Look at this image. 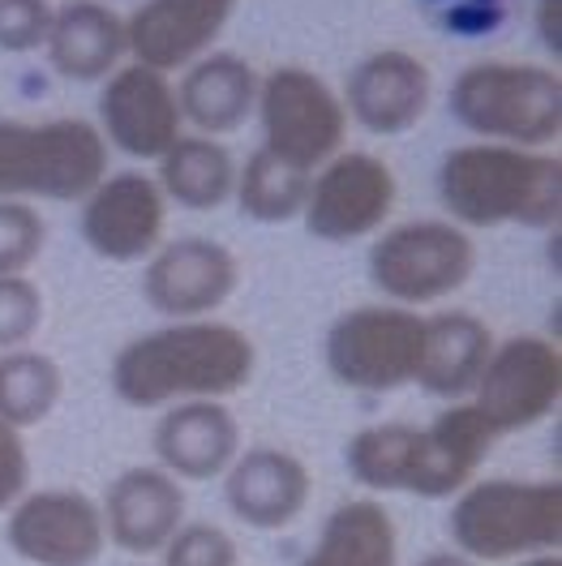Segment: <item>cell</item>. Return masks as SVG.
Instances as JSON below:
<instances>
[{"mask_svg": "<svg viewBox=\"0 0 562 566\" xmlns=\"http://www.w3.org/2000/svg\"><path fill=\"white\" fill-rule=\"evenodd\" d=\"M253 365L258 353L241 326L215 318L168 322L129 339L112 360L107 382L129 408H173L189 399L223 403L249 387Z\"/></svg>", "mask_w": 562, "mask_h": 566, "instance_id": "1", "label": "cell"}, {"mask_svg": "<svg viewBox=\"0 0 562 566\" xmlns=\"http://www.w3.org/2000/svg\"><path fill=\"white\" fill-rule=\"evenodd\" d=\"M438 198L456 228H559L562 159L498 142L456 146L438 164Z\"/></svg>", "mask_w": 562, "mask_h": 566, "instance_id": "2", "label": "cell"}, {"mask_svg": "<svg viewBox=\"0 0 562 566\" xmlns=\"http://www.w3.org/2000/svg\"><path fill=\"white\" fill-rule=\"evenodd\" d=\"M447 532L456 554L486 563H520L532 554H559L562 485L559 481H472L456 494Z\"/></svg>", "mask_w": 562, "mask_h": 566, "instance_id": "3", "label": "cell"}, {"mask_svg": "<svg viewBox=\"0 0 562 566\" xmlns=\"http://www.w3.org/2000/svg\"><path fill=\"white\" fill-rule=\"evenodd\" d=\"M447 107L481 142L541 150L562 134V77L524 61H477L459 70Z\"/></svg>", "mask_w": 562, "mask_h": 566, "instance_id": "4", "label": "cell"}, {"mask_svg": "<svg viewBox=\"0 0 562 566\" xmlns=\"http://www.w3.org/2000/svg\"><path fill=\"white\" fill-rule=\"evenodd\" d=\"M104 177L107 142L91 120H0V202H82Z\"/></svg>", "mask_w": 562, "mask_h": 566, "instance_id": "5", "label": "cell"}, {"mask_svg": "<svg viewBox=\"0 0 562 566\" xmlns=\"http://www.w3.org/2000/svg\"><path fill=\"white\" fill-rule=\"evenodd\" d=\"M477 271V241L451 219H413L370 245V283L391 305L417 310L459 292Z\"/></svg>", "mask_w": 562, "mask_h": 566, "instance_id": "6", "label": "cell"}, {"mask_svg": "<svg viewBox=\"0 0 562 566\" xmlns=\"http://www.w3.org/2000/svg\"><path fill=\"white\" fill-rule=\"evenodd\" d=\"M425 344V318L404 305H361L331 322L326 331V369L340 387L365 395L417 382Z\"/></svg>", "mask_w": 562, "mask_h": 566, "instance_id": "7", "label": "cell"}, {"mask_svg": "<svg viewBox=\"0 0 562 566\" xmlns=\"http://www.w3.org/2000/svg\"><path fill=\"white\" fill-rule=\"evenodd\" d=\"M258 120H262V150L314 177L326 159L344 150L348 112L340 95L301 65H280L258 77Z\"/></svg>", "mask_w": 562, "mask_h": 566, "instance_id": "8", "label": "cell"}, {"mask_svg": "<svg viewBox=\"0 0 562 566\" xmlns=\"http://www.w3.org/2000/svg\"><path fill=\"white\" fill-rule=\"evenodd\" d=\"M395 207V172L378 155L340 150L310 177L305 193V232L322 245H352L374 237Z\"/></svg>", "mask_w": 562, "mask_h": 566, "instance_id": "9", "label": "cell"}, {"mask_svg": "<svg viewBox=\"0 0 562 566\" xmlns=\"http://www.w3.org/2000/svg\"><path fill=\"white\" fill-rule=\"evenodd\" d=\"M562 399V353L541 335H516L493 344L472 390V408L486 417L493 438L520 433L545 421Z\"/></svg>", "mask_w": 562, "mask_h": 566, "instance_id": "10", "label": "cell"}, {"mask_svg": "<svg viewBox=\"0 0 562 566\" xmlns=\"http://www.w3.org/2000/svg\"><path fill=\"white\" fill-rule=\"evenodd\" d=\"M4 541L31 566H95L107 545L100 502L82 490H31L9 511Z\"/></svg>", "mask_w": 562, "mask_h": 566, "instance_id": "11", "label": "cell"}, {"mask_svg": "<svg viewBox=\"0 0 562 566\" xmlns=\"http://www.w3.org/2000/svg\"><path fill=\"white\" fill-rule=\"evenodd\" d=\"M241 283V262L211 237H180L150 253L142 271V296L155 314L173 322H198L215 314Z\"/></svg>", "mask_w": 562, "mask_h": 566, "instance_id": "12", "label": "cell"}, {"mask_svg": "<svg viewBox=\"0 0 562 566\" xmlns=\"http://www.w3.org/2000/svg\"><path fill=\"white\" fill-rule=\"evenodd\" d=\"M168 198L142 172H112L82 198V241L107 262H142L164 245Z\"/></svg>", "mask_w": 562, "mask_h": 566, "instance_id": "13", "label": "cell"}, {"mask_svg": "<svg viewBox=\"0 0 562 566\" xmlns=\"http://www.w3.org/2000/svg\"><path fill=\"white\" fill-rule=\"evenodd\" d=\"M180 107L168 73L146 65H121L100 91V134L129 159H164L180 138Z\"/></svg>", "mask_w": 562, "mask_h": 566, "instance_id": "14", "label": "cell"}, {"mask_svg": "<svg viewBox=\"0 0 562 566\" xmlns=\"http://www.w3.org/2000/svg\"><path fill=\"white\" fill-rule=\"evenodd\" d=\"M241 0H142L125 18V48L134 65L155 73L189 70L228 31Z\"/></svg>", "mask_w": 562, "mask_h": 566, "instance_id": "15", "label": "cell"}, {"mask_svg": "<svg viewBox=\"0 0 562 566\" xmlns=\"http://www.w3.org/2000/svg\"><path fill=\"white\" fill-rule=\"evenodd\" d=\"M429 99H434V77L422 56L404 48H383L370 52L361 65H352L340 104L361 129L378 138H399L429 112Z\"/></svg>", "mask_w": 562, "mask_h": 566, "instance_id": "16", "label": "cell"}, {"mask_svg": "<svg viewBox=\"0 0 562 566\" xmlns=\"http://www.w3.org/2000/svg\"><path fill=\"white\" fill-rule=\"evenodd\" d=\"M150 447L176 481H215L241 455V424L219 399H189L159 417Z\"/></svg>", "mask_w": 562, "mask_h": 566, "instance_id": "17", "label": "cell"}, {"mask_svg": "<svg viewBox=\"0 0 562 566\" xmlns=\"http://www.w3.org/2000/svg\"><path fill=\"white\" fill-rule=\"evenodd\" d=\"M104 536L125 554H164V545L185 524V490L164 468H125L104 502Z\"/></svg>", "mask_w": 562, "mask_h": 566, "instance_id": "18", "label": "cell"}, {"mask_svg": "<svg viewBox=\"0 0 562 566\" xmlns=\"http://www.w3.org/2000/svg\"><path fill=\"white\" fill-rule=\"evenodd\" d=\"M310 468L292 451L280 447H253L241 451L232 468L223 472V497L228 511L249 528L275 532L301 520L310 506Z\"/></svg>", "mask_w": 562, "mask_h": 566, "instance_id": "19", "label": "cell"}, {"mask_svg": "<svg viewBox=\"0 0 562 566\" xmlns=\"http://www.w3.org/2000/svg\"><path fill=\"white\" fill-rule=\"evenodd\" d=\"M493 447V429L472 403H451L438 412L417 438V463L408 494L417 497H456L477 481V468L486 463Z\"/></svg>", "mask_w": 562, "mask_h": 566, "instance_id": "20", "label": "cell"}, {"mask_svg": "<svg viewBox=\"0 0 562 566\" xmlns=\"http://www.w3.org/2000/svg\"><path fill=\"white\" fill-rule=\"evenodd\" d=\"M48 65L70 82H104L121 70L125 48V18L104 0H65L52 9L48 31Z\"/></svg>", "mask_w": 562, "mask_h": 566, "instance_id": "21", "label": "cell"}, {"mask_svg": "<svg viewBox=\"0 0 562 566\" xmlns=\"http://www.w3.org/2000/svg\"><path fill=\"white\" fill-rule=\"evenodd\" d=\"M258 104V73L237 52H207L176 82L180 120H189L202 138L237 134Z\"/></svg>", "mask_w": 562, "mask_h": 566, "instance_id": "22", "label": "cell"}, {"mask_svg": "<svg viewBox=\"0 0 562 566\" xmlns=\"http://www.w3.org/2000/svg\"><path fill=\"white\" fill-rule=\"evenodd\" d=\"M493 353V331L477 314L447 310L425 318V344L422 365H417V387L438 399H456L472 395L481 382V369Z\"/></svg>", "mask_w": 562, "mask_h": 566, "instance_id": "23", "label": "cell"}, {"mask_svg": "<svg viewBox=\"0 0 562 566\" xmlns=\"http://www.w3.org/2000/svg\"><path fill=\"white\" fill-rule=\"evenodd\" d=\"M296 566H399V536L383 502H340L318 532V545Z\"/></svg>", "mask_w": 562, "mask_h": 566, "instance_id": "24", "label": "cell"}, {"mask_svg": "<svg viewBox=\"0 0 562 566\" xmlns=\"http://www.w3.org/2000/svg\"><path fill=\"white\" fill-rule=\"evenodd\" d=\"M159 193L185 211H219L237 189V159L219 138L180 134L159 159Z\"/></svg>", "mask_w": 562, "mask_h": 566, "instance_id": "25", "label": "cell"}, {"mask_svg": "<svg viewBox=\"0 0 562 566\" xmlns=\"http://www.w3.org/2000/svg\"><path fill=\"white\" fill-rule=\"evenodd\" d=\"M417 438H422L417 424H365L361 433H352L348 447H344L348 476L356 485L374 490V494H408L413 463H417Z\"/></svg>", "mask_w": 562, "mask_h": 566, "instance_id": "26", "label": "cell"}, {"mask_svg": "<svg viewBox=\"0 0 562 566\" xmlns=\"http://www.w3.org/2000/svg\"><path fill=\"white\" fill-rule=\"evenodd\" d=\"M65 395V374L48 353L13 348L0 353V421L13 429L43 424Z\"/></svg>", "mask_w": 562, "mask_h": 566, "instance_id": "27", "label": "cell"}, {"mask_svg": "<svg viewBox=\"0 0 562 566\" xmlns=\"http://www.w3.org/2000/svg\"><path fill=\"white\" fill-rule=\"evenodd\" d=\"M305 193H310V172L292 168L275 159L271 150H253L246 159V168H237V207L253 223H288L296 219L305 207Z\"/></svg>", "mask_w": 562, "mask_h": 566, "instance_id": "28", "label": "cell"}, {"mask_svg": "<svg viewBox=\"0 0 562 566\" xmlns=\"http://www.w3.org/2000/svg\"><path fill=\"white\" fill-rule=\"evenodd\" d=\"M48 245V223L31 202H0V275H27Z\"/></svg>", "mask_w": 562, "mask_h": 566, "instance_id": "29", "label": "cell"}, {"mask_svg": "<svg viewBox=\"0 0 562 566\" xmlns=\"http://www.w3.org/2000/svg\"><path fill=\"white\" fill-rule=\"evenodd\" d=\"M43 326V292L27 275H0V353L27 348Z\"/></svg>", "mask_w": 562, "mask_h": 566, "instance_id": "30", "label": "cell"}, {"mask_svg": "<svg viewBox=\"0 0 562 566\" xmlns=\"http://www.w3.org/2000/svg\"><path fill=\"white\" fill-rule=\"evenodd\" d=\"M164 566H237V541L219 524H180L164 545Z\"/></svg>", "mask_w": 562, "mask_h": 566, "instance_id": "31", "label": "cell"}, {"mask_svg": "<svg viewBox=\"0 0 562 566\" xmlns=\"http://www.w3.org/2000/svg\"><path fill=\"white\" fill-rule=\"evenodd\" d=\"M52 4L48 0H0V52L27 56L48 43Z\"/></svg>", "mask_w": 562, "mask_h": 566, "instance_id": "32", "label": "cell"}, {"mask_svg": "<svg viewBox=\"0 0 562 566\" xmlns=\"http://www.w3.org/2000/svg\"><path fill=\"white\" fill-rule=\"evenodd\" d=\"M31 494V455L22 429L0 421V515Z\"/></svg>", "mask_w": 562, "mask_h": 566, "instance_id": "33", "label": "cell"}, {"mask_svg": "<svg viewBox=\"0 0 562 566\" xmlns=\"http://www.w3.org/2000/svg\"><path fill=\"white\" fill-rule=\"evenodd\" d=\"M429 9H438L443 4V22L451 18V9H456V0H425ZM507 18V0H464V13H459V31L456 35L472 39V35H493V27Z\"/></svg>", "mask_w": 562, "mask_h": 566, "instance_id": "34", "label": "cell"}, {"mask_svg": "<svg viewBox=\"0 0 562 566\" xmlns=\"http://www.w3.org/2000/svg\"><path fill=\"white\" fill-rule=\"evenodd\" d=\"M532 22H537L541 48L562 61V0H532Z\"/></svg>", "mask_w": 562, "mask_h": 566, "instance_id": "35", "label": "cell"}, {"mask_svg": "<svg viewBox=\"0 0 562 566\" xmlns=\"http://www.w3.org/2000/svg\"><path fill=\"white\" fill-rule=\"evenodd\" d=\"M417 566H477V563L464 558V554H456V549H438V554H425Z\"/></svg>", "mask_w": 562, "mask_h": 566, "instance_id": "36", "label": "cell"}, {"mask_svg": "<svg viewBox=\"0 0 562 566\" xmlns=\"http://www.w3.org/2000/svg\"><path fill=\"white\" fill-rule=\"evenodd\" d=\"M516 566H562L559 554H532V558H520Z\"/></svg>", "mask_w": 562, "mask_h": 566, "instance_id": "37", "label": "cell"}, {"mask_svg": "<svg viewBox=\"0 0 562 566\" xmlns=\"http://www.w3.org/2000/svg\"><path fill=\"white\" fill-rule=\"evenodd\" d=\"M104 4H112V0H104Z\"/></svg>", "mask_w": 562, "mask_h": 566, "instance_id": "38", "label": "cell"}, {"mask_svg": "<svg viewBox=\"0 0 562 566\" xmlns=\"http://www.w3.org/2000/svg\"><path fill=\"white\" fill-rule=\"evenodd\" d=\"M142 566H146V563H142Z\"/></svg>", "mask_w": 562, "mask_h": 566, "instance_id": "39", "label": "cell"}]
</instances>
